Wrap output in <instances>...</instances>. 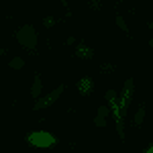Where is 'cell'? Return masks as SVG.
Masks as SVG:
<instances>
[{"label": "cell", "mask_w": 153, "mask_h": 153, "mask_svg": "<svg viewBox=\"0 0 153 153\" xmlns=\"http://www.w3.org/2000/svg\"><path fill=\"white\" fill-rule=\"evenodd\" d=\"M147 29H149V31L153 33V21H149V23H147Z\"/></svg>", "instance_id": "20"}, {"label": "cell", "mask_w": 153, "mask_h": 153, "mask_svg": "<svg viewBox=\"0 0 153 153\" xmlns=\"http://www.w3.org/2000/svg\"><path fill=\"white\" fill-rule=\"evenodd\" d=\"M65 43H68V45H74V43H76V37H68Z\"/></svg>", "instance_id": "19"}, {"label": "cell", "mask_w": 153, "mask_h": 153, "mask_svg": "<svg viewBox=\"0 0 153 153\" xmlns=\"http://www.w3.org/2000/svg\"><path fill=\"white\" fill-rule=\"evenodd\" d=\"M108 114H112L110 112V106H106V104H102V106H98V117H108Z\"/></svg>", "instance_id": "13"}, {"label": "cell", "mask_w": 153, "mask_h": 153, "mask_svg": "<svg viewBox=\"0 0 153 153\" xmlns=\"http://www.w3.org/2000/svg\"><path fill=\"white\" fill-rule=\"evenodd\" d=\"M41 92H43V80H41V76L39 74H35L33 76V84H31V98H41Z\"/></svg>", "instance_id": "8"}, {"label": "cell", "mask_w": 153, "mask_h": 153, "mask_svg": "<svg viewBox=\"0 0 153 153\" xmlns=\"http://www.w3.org/2000/svg\"><path fill=\"white\" fill-rule=\"evenodd\" d=\"M114 23H117V27L123 31V33H129V27H127V21H125L123 14H117V16H114Z\"/></svg>", "instance_id": "11"}, {"label": "cell", "mask_w": 153, "mask_h": 153, "mask_svg": "<svg viewBox=\"0 0 153 153\" xmlns=\"http://www.w3.org/2000/svg\"><path fill=\"white\" fill-rule=\"evenodd\" d=\"M120 153H125V151H120Z\"/></svg>", "instance_id": "22"}, {"label": "cell", "mask_w": 153, "mask_h": 153, "mask_svg": "<svg viewBox=\"0 0 153 153\" xmlns=\"http://www.w3.org/2000/svg\"><path fill=\"white\" fill-rule=\"evenodd\" d=\"M106 102L110 106V112H112V117H114V125H117V133L118 137L125 141V114H123V110H120V102H118V94L110 88V90H106Z\"/></svg>", "instance_id": "1"}, {"label": "cell", "mask_w": 153, "mask_h": 153, "mask_svg": "<svg viewBox=\"0 0 153 153\" xmlns=\"http://www.w3.org/2000/svg\"><path fill=\"white\" fill-rule=\"evenodd\" d=\"M65 92V86L61 84V86H57V88H53L49 94L41 96V98H37L35 104H33V110H43V108H49V106H53L55 102L59 100V96Z\"/></svg>", "instance_id": "4"}, {"label": "cell", "mask_w": 153, "mask_h": 153, "mask_svg": "<svg viewBox=\"0 0 153 153\" xmlns=\"http://www.w3.org/2000/svg\"><path fill=\"white\" fill-rule=\"evenodd\" d=\"M94 125H96V127H106V118H104V117H98V114H96Z\"/></svg>", "instance_id": "16"}, {"label": "cell", "mask_w": 153, "mask_h": 153, "mask_svg": "<svg viewBox=\"0 0 153 153\" xmlns=\"http://www.w3.org/2000/svg\"><path fill=\"white\" fill-rule=\"evenodd\" d=\"M98 70L102 71V74H108V71L112 74V71L117 70V65H114V63H110V61H106V63H100V68H98Z\"/></svg>", "instance_id": "12"}, {"label": "cell", "mask_w": 153, "mask_h": 153, "mask_svg": "<svg viewBox=\"0 0 153 153\" xmlns=\"http://www.w3.org/2000/svg\"><path fill=\"white\" fill-rule=\"evenodd\" d=\"M25 141L33 147H39V149H51L57 143V137L47 133V131H31V133H27Z\"/></svg>", "instance_id": "2"}, {"label": "cell", "mask_w": 153, "mask_h": 153, "mask_svg": "<svg viewBox=\"0 0 153 153\" xmlns=\"http://www.w3.org/2000/svg\"><path fill=\"white\" fill-rule=\"evenodd\" d=\"M16 41H19V45L25 49H33L37 47V41H39V37H37V29L33 25H23L19 31H16Z\"/></svg>", "instance_id": "3"}, {"label": "cell", "mask_w": 153, "mask_h": 153, "mask_svg": "<svg viewBox=\"0 0 153 153\" xmlns=\"http://www.w3.org/2000/svg\"><path fill=\"white\" fill-rule=\"evenodd\" d=\"M59 2H61V4H63V6H65V10H68V12H65V14H68V16H70L71 12H70V4H68V0H59Z\"/></svg>", "instance_id": "17"}, {"label": "cell", "mask_w": 153, "mask_h": 153, "mask_svg": "<svg viewBox=\"0 0 153 153\" xmlns=\"http://www.w3.org/2000/svg\"><path fill=\"white\" fill-rule=\"evenodd\" d=\"M8 68H10V70H23L25 68V59L23 57H12L10 61H8Z\"/></svg>", "instance_id": "10"}, {"label": "cell", "mask_w": 153, "mask_h": 153, "mask_svg": "<svg viewBox=\"0 0 153 153\" xmlns=\"http://www.w3.org/2000/svg\"><path fill=\"white\" fill-rule=\"evenodd\" d=\"M74 55L78 59H84V61H88V59L94 57V49L90 47V45H78L76 51H74Z\"/></svg>", "instance_id": "7"}, {"label": "cell", "mask_w": 153, "mask_h": 153, "mask_svg": "<svg viewBox=\"0 0 153 153\" xmlns=\"http://www.w3.org/2000/svg\"><path fill=\"white\" fill-rule=\"evenodd\" d=\"M145 114H147V108H145V104H139V108L135 110V117H133V125L135 127H141L143 125V120H145Z\"/></svg>", "instance_id": "9"}, {"label": "cell", "mask_w": 153, "mask_h": 153, "mask_svg": "<svg viewBox=\"0 0 153 153\" xmlns=\"http://www.w3.org/2000/svg\"><path fill=\"white\" fill-rule=\"evenodd\" d=\"M133 94H135V80L133 78H127L125 84H123V90L118 94V102H120V110L123 114L127 117V110H129L131 102H133Z\"/></svg>", "instance_id": "5"}, {"label": "cell", "mask_w": 153, "mask_h": 153, "mask_svg": "<svg viewBox=\"0 0 153 153\" xmlns=\"http://www.w3.org/2000/svg\"><path fill=\"white\" fill-rule=\"evenodd\" d=\"M88 6L92 10H102V2L100 0H88Z\"/></svg>", "instance_id": "14"}, {"label": "cell", "mask_w": 153, "mask_h": 153, "mask_svg": "<svg viewBox=\"0 0 153 153\" xmlns=\"http://www.w3.org/2000/svg\"><path fill=\"white\" fill-rule=\"evenodd\" d=\"M76 88H78V92H80L82 96H90L92 92H94V80H92L90 76H84V78L78 80Z\"/></svg>", "instance_id": "6"}, {"label": "cell", "mask_w": 153, "mask_h": 153, "mask_svg": "<svg viewBox=\"0 0 153 153\" xmlns=\"http://www.w3.org/2000/svg\"><path fill=\"white\" fill-rule=\"evenodd\" d=\"M149 47L153 49V37H151V39H149Z\"/></svg>", "instance_id": "21"}, {"label": "cell", "mask_w": 153, "mask_h": 153, "mask_svg": "<svg viewBox=\"0 0 153 153\" xmlns=\"http://www.w3.org/2000/svg\"><path fill=\"white\" fill-rule=\"evenodd\" d=\"M57 23V19H55V16H43V25H45V27H53V25Z\"/></svg>", "instance_id": "15"}, {"label": "cell", "mask_w": 153, "mask_h": 153, "mask_svg": "<svg viewBox=\"0 0 153 153\" xmlns=\"http://www.w3.org/2000/svg\"><path fill=\"white\" fill-rule=\"evenodd\" d=\"M143 153H153V143H149V145L145 147V151H143Z\"/></svg>", "instance_id": "18"}]
</instances>
